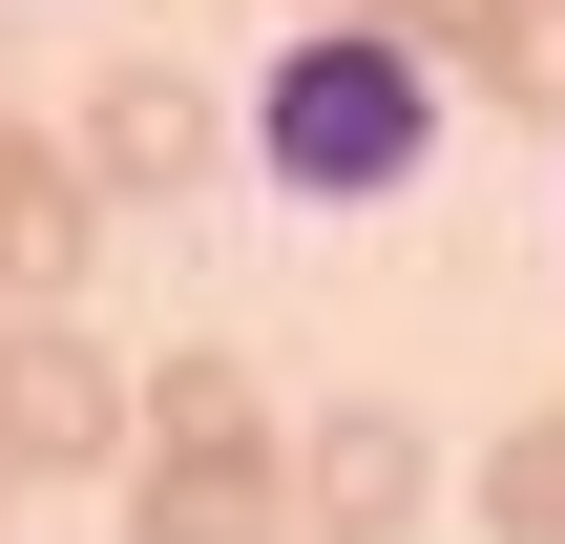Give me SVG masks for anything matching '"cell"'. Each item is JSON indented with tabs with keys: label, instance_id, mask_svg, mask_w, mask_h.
I'll return each mask as SVG.
<instances>
[{
	"label": "cell",
	"instance_id": "9c48e42d",
	"mask_svg": "<svg viewBox=\"0 0 565 544\" xmlns=\"http://www.w3.org/2000/svg\"><path fill=\"white\" fill-rule=\"evenodd\" d=\"M294 21H419V42H461V0H294Z\"/></svg>",
	"mask_w": 565,
	"mask_h": 544
},
{
	"label": "cell",
	"instance_id": "7a4b0ae2",
	"mask_svg": "<svg viewBox=\"0 0 565 544\" xmlns=\"http://www.w3.org/2000/svg\"><path fill=\"white\" fill-rule=\"evenodd\" d=\"M63 147H84L105 210H189V189L231 168V84H189L168 42H126V63H84V126H63Z\"/></svg>",
	"mask_w": 565,
	"mask_h": 544
},
{
	"label": "cell",
	"instance_id": "3957f363",
	"mask_svg": "<svg viewBox=\"0 0 565 544\" xmlns=\"http://www.w3.org/2000/svg\"><path fill=\"white\" fill-rule=\"evenodd\" d=\"M0 461L21 482H126V377L63 314H0Z\"/></svg>",
	"mask_w": 565,
	"mask_h": 544
},
{
	"label": "cell",
	"instance_id": "6da1fadb",
	"mask_svg": "<svg viewBox=\"0 0 565 544\" xmlns=\"http://www.w3.org/2000/svg\"><path fill=\"white\" fill-rule=\"evenodd\" d=\"M440 126H461V63H440L419 21H294L273 84L231 105V147H252L294 210H398V189L440 168Z\"/></svg>",
	"mask_w": 565,
	"mask_h": 544
},
{
	"label": "cell",
	"instance_id": "52a82bcc",
	"mask_svg": "<svg viewBox=\"0 0 565 544\" xmlns=\"http://www.w3.org/2000/svg\"><path fill=\"white\" fill-rule=\"evenodd\" d=\"M503 126H565V0H461V42H440Z\"/></svg>",
	"mask_w": 565,
	"mask_h": 544
},
{
	"label": "cell",
	"instance_id": "ba28073f",
	"mask_svg": "<svg viewBox=\"0 0 565 544\" xmlns=\"http://www.w3.org/2000/svg\"><path fill=\"white\" fill-rule=\"evenodd\" d=\"M482 544H565V398L503 419V461H482Z\"/></svg>",
	"mask_w": 565,
	"mask_h": 544
},
{
	"label": "cell",
	"instance_id": "30bf717a",
	"mask_svg": "<svg viewBox=\"0 0 565 544\" xmlns=\"http://www.w3.org/2000/svg\"><path fill=\"white\" fill-rule=\"evenodd\" d=\"M273 544H315V524H273Z\"/></svg>",
	"mask_w": 565,
	"mask_h": 544
},
{
	"label": "cell",
	"instance_id": "8992f818",
	"mask_svg": "<svg viewBox=\"0 0 565 544\" xmlns=\"http://www.w3.org/2000/svg\"><path fill=\"white\" fill-rule=\"evenodd\" d=\"M126 461H294V440H273L252 356H168V377H126Z\"/></svg>",
	"mask_w": 565,
	"mask_h": 544
},
{
	"label": "cell",
	"instance_id": "277c9868",
	"mask_svg": "<svg viewBox=\"0 0 565 544\" xmlns=\"http://www.w3.org/2000/svg\"><path fill=\"white\" fill-rule=\"evenodd\" d=\"M419 503H440V440H419L398 398H335V419L294 440V524L315 544H398Z\"/></svg>",
	"mask_w": 565,
	"mask_h": 544
},
{
	"label": "cell",
	"instance_id": "5b68a950",
	"mask_svg": "<svg viewBox=\"0 0 565 544\" xmlns=\"http://www.w3.org/2000/svg\"><path fill=\"white\" fill-rule=\"evenodd\" d=\"M84 252H105V189H84V147L0 105V314H63V294H84Z\"/></svg>",
	"mask_w": 565,
	"mask_h": 544
}]
</instances>
